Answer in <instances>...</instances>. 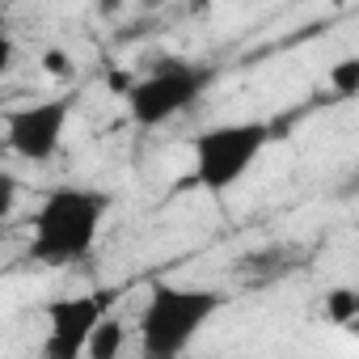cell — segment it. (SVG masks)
Instances as JSON below:
<instances>
[{
	"mask_svg": "<svg viewBox=\"0 0 359 359\" xmlns=\"http://www.w3.org/2000/svg\"><path fill=\"white\" fill-rule=\"evenodd\" d=\"M330 85L338 89V97H355L359 89V55H346L330 68Z\"/></svg>",
	"mask_w": 359,
	"mask_h": 359,
	"instance_id": "cell-9",
	"label": "cell"
},
{
	"mask_svg": "<svg viewBox=\"0 0 359 359\" xmlns=\"http://www.w3.org/2000/svg\"><path fill=\"white\" fill-rule=\"evenodd\" d=\"M325 317L334 321V325H351L355 317H359V292L355 287H334V292H325Z\"/></svg>",
	"mask_w": 359,
	"mask_h": 359,
	"instance_id": "cell-8",
	"label": "cell"
},
{
	"mask_svg": "<svg viewBox=\"0 0 359 359\" xmlns=\"http://www.w3.org/2000/svg\"><path fill=\"white\" fill-rule=\"evenodd\" d=\"M114 296L110 292H81V296H60L47 304V342L43 355L51 359H81L93 325L110 313Z\"/></svg>",
	"mask_w": 359,
	"mask_h": 359,
	"instance_id": "cell-6",
	"label": "cell"
},
{
	"mask_svg": "<svg viewBox=\"0 0 359 359\" xmlns=\"http://www.w3.org/2000/svg\"><path fill=\"white\" fill-rule=\"evenodd\" d=\"M110 216V199L93 187H55L30 216V258L39 266H72L93 254Z\"/></svg>",
	"mask_w": 359,
	"mask_h": 359,
	"instance_id": "cell-1",
	"label": "cell"
},
{
	"mask_svg": "<svg viewBox=\"0 0 359 359\" xmlns=\"http://www.w3.org/2000/svg\"><path fill=\"white\" fill-rule=\"evenodd\" d=\"M216 81V68L187 64V60H165L144 76H131V85L118 93L127 106V118L135 127H161L173 114L191 110Z\"/></svg>",
	"mask_w": 359,
	"mask_h": 359,
	"instance_id": "cell-4",
	"label": "cell"
},
{
	"mask_svg": "<svg viewBox=\"0 0 359 359\" xmlns=\"http://www.w3.org/2000/svg\"><path fill=\"white\" fill-rule=\"evenodd\" d=\"M13 60H18V47H13V39H9L5 30H0V76L13 68Z\"/></svg>",
	"mask_w": 359,
	"mask_h": 359,
	"instance_id": "cell-12",
	"label": "cell"
},
{
	"mask_svg": "<svg viewBox=\"0 0 359 359\" xmlns=\"http://www.w3.org/2000/svg\"><path fill=\"white\" fill-rule=\"evenodd\" d=\"M68 118H72V97L68 93L18 106V110L5 114V144H9L13 156H22L30 165H43L60 152Z\"/></svg>",
	"mask_w": 359,
	"mask_h": 359,
	"instance_id": "cell-5",
	"label": "cell"
},
{
	"mask_svg": "<svg viewBox=\"0 0 359 359\" xmlns=\"http://www.w3.org/2000/svg\"><path fill=\"white\" fill-rule=\"evenodd\" d=\"M39 64H43V72H47V76H55V81H68V76L76 72V68H72V60H68V51H60V47H47Z\"/></svg>",
	"mask_w": 359,
	"mask_h": 359,
	"instance_id": "cell-10",
	"label": "cell"
},
{
	"mask_svg": "<svg viewBox=\"0 0 359 359\" xmlns=\"http://www.w3.org/2000/svg\"><path fill=\"white\" fill-rule=\"evenodd\" d=\"M224 292L195 287V283H156L140 309V351L148 359L182 355L224 309Z\"/></svg>",
	"mask_w": 359,
	"mask_h": 359,
	"instance_id": "cell-2",
	"label": "cell"
},
{
	"mask_svg": "<svg viewBox=\"0 0 359 359\" xmlns=\"http://www.w3.org/2000/svg\"><path fill=\"white\" fill-rule=\"evenodd\" d=\"M123 342H127L123 325L106 313V317L93 325V334H89V342H85V355H89V359H114V355L123 351Z\"/></svg>",
	"mask_w": 359,
	"mask_h": 359,
	"instance_id": "cell-7",
	"label": "cell"
},
{
	"mask_svg": "<svg viewBox=\"0 0 359 359\" xmlns=\"http://www.w3.org/2000/svg\"><path fill=\"white\" fill-rule=\"evenodd\" d=\"M271 144V127L258 123V118H245V123H220V127H208L195 135L191 144V156H195V187L208 191V195H224L233 191L241 177L258 165V156L266 152Z\"/></svg>",
	"mask_w": 359,
	"mask_h": 359,
	"instance_id": "cell-3",
	"label": "cell"
},
{
	"mask_svg": "<svg viewBox=\"0 0 359 359\" xmlns=\"http://www.w3.org/2000/svg\"><path fill=\"white\" fill-rule=\"evenodd\" d=\"M18 177L9 173V169H0V220H9L13 216V208H18Z\"/></svg>",
	"mask_w": 359,
	"mask_h": 359,
	"instance_id": "cell-11",
	"label": "cell"
}]
</instances>
